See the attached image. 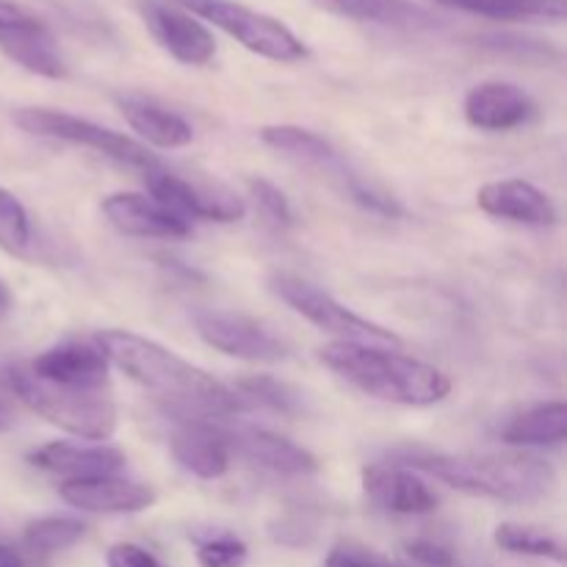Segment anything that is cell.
Masks as SVG:
<instances>
[{"label":"cell","instance_id":"30","mask_svg":"<svg viewBox=\"0 0 567 567\" xmlns=\"http://www.w3.org/2000/svg\"><path fill=\"white\" fill-rule=\"evenodd\" d=\"M249 559V548L241 537L230 532H216V535L197 540V565L199 567H244Z\"/></svg>","mask_w":567,"mask_h":567},{"label":"cell","instance_id":"34","mask_svg":"<svg viewBox=\"0 0 567 567\" xmlns=\"http://www.w3.org/2000/svg\"><path fill=\"white\" fill-rule=\"evenodd\" d=\"M404 551H408V557L413 559V563L424 567H454L452 551L432 540H410L408 546H404Z\"/></svg>","mask_w":567,"mask_h":567},{"label":"cell","instance_id":"38","mask_svg":"<svg viewBox=\"0 0 567 567\" xmlns=\"http://www.w3.org/2000/svg\"><path fill=\"white\" fill-rule=\"evenodd\" d=\"M11 426H14V413L0 402V432H9Z\"/></svg>","mask_w":567,"mask_h":567},{"label":"cell","instance_id":"11","mask_svg":"<svg viewBox=\"0 0 567 567\" xmlns=\"http://www.w3.org/2000/svg\"><path fill=\"white\" fill-rule=\"evenodd\" d=\"M109 358L97 343L64 341L44 349L28 363L33 377L72 391H103L109 385Z\"/></svg>","mask_w":567,"mask_h":567},{"label":"cell","instance_id":"25","mask_svg":"<svg viewBox=\"0 0 567 567\" xmlns=\"http://www.w3.org/2000/svg\"><path fill=\"white\" fill-rule=\"evenodd\" d=\"M567 435V404L546 402L524 410L504 426L502 437L509 446H559Z\"/></svg>","mask_w":567,"mask_h":567},{"label":"cell","instance_id":"1","mask_svg":"<svg viewBox=\"0 0 567 567\" xmlns=\"http://www.w3.org/2000/svg\"><path fill=\"white\" fill-rule=\"evenodd\" d=\"M109 363L125 371L136 385L177 421H216L249 410V402L208 371L197 369L172 349L127 330H103L94 338Z\"/></svg>","mask_w":567,"mask_h":567},{"label":"cell","instance_id":"22","mask_svg":"<svg viewBox=\"0 0 567 567\" xmlns=\"http://www.w3.org/2000/svg\"><path fill=\"white\" fill-rule=\"evenodd\" d=\"M0 50H3L14 64L33 72V75L53 78V81L66 75V64L64 59H61L53 33H50L48 25H44L42 20H37L33 14L28 17L25 22H20V25L0 31Z\"/></svg>","mask_w":567,"mask_h":567},{"label":"cell","instance_id":"36","mask_svg":"<svg viewBox=\"0 0 567 567\" xmlns=\"http://www.w3.org/2000/svg\"><path fill=\"white\" fill-rule=\"evenodd\" d=\"M0 567H25V559H22V554L17 548L0 543Z\"/></svg>","mask_w":567,"mask_h":567},{"label":"cell","instance_id":"18","mask_svg":"<svg viewBox=\"0 0 567 567\" xmlns=\"http://www.w3.org/2000/svg\"><path fill=\"white\" fill-rule=\"evenodd\" d=\"M476 205L496 219L518 221L532 227L557 225V205L546 192L526 181H496L485 183L476 192Z\"/></svg>","mask_w":567,"mask_h":567},{"label":"cell","instance_id":"15","mask_svg":"<svg viewBox=\"0 0 567 567\" xmlns=\"http://www.w3.org/2000/svg\"><path fill=\"white\" fill-rule=\"evenodd\" d=\"M33 468L48 474L64 476V482L97 480V476H116L125 468V452L105 443L81 446V443H44L28 454Z\"/></svg>","mask_w":567,"mask_h":567},{"label":"cell","instance_id":"12","mask_svg":"<svg viewBox=\"0 0 567 567\" xmlns=\"http://www.w3.org/2000/svg\"><path fill=\"white\" fill-rule=\"evenodd\" d=\"M61 498L70 507L92 515H133L144 513L158 502V493L142 482L120 480V476H97V480L64 482L59 487Z\"/></svg>","mask_w":567,"mask_h":567},{"label":"cell","instance_id":"24","mask_svg":"<svg viewBox=\"0 0 567 567\" xmlns=\"http://www.w3.org/2000/svg\"><path fill=\"white\" fill-rule=\"evenodd\" d=\"M426 3L502 22H546V25H559L567 17L565 0H426Z\"/></svg>","mask_w":567,"mask_h":567},{"label":"cell","instance_id":"27","mask_svg":"<svg viewBox=\"0 0 567 567\" xmlns=\"http://www.w3.org/2000/svg\"><path fill=\"white\" fill-rule=\"evenodd\" d=\"M496 546L502 551L515 554V557H537V559H551V563H565V546L559 537L548 535V532L535 529V526H520V524H502L496 526L493 535Z\"/></svg>","mask_w":567,"mask_h":567},{"label":"cell","instance_id":"5","mask_svg":"<svg viewBox=\"0 0 567 567\" xmlns=\"http://www.w3.org/2000/svg\"><path fill=\"white\" fill-rule=\"evenodd\" d=\"M177 6L194 14L197 20L210 22L214 28L225 31L244 48L252 50L255 55H264L280 64H293V61L308 59V48L302 39L280 22L277 17L255 11L238 0H175Z\"/></svg>","mask_w":567,"mask_h":567},{"label":"cell","instance_id":"8","mask_svg":"<svg viewBox=\"0 0 567 567\" xmlns=\"http://www.w3.org/2000/svg\"><path fill=\"white\" fill-rule=\"evenodd\" d=\"M150 194L155 203L169 208L181 219H203V221H238L247 214V205L241 197L225 186H210V183H194L164 166H153L144 172Z\"/></svg>","mask_w":567,"mask_h":567},{"label":"cell","instance_id":"20","mask_svg":"<svg viewBox=\"0 0 567 567\" xmlns=\"http://www.w3.org/2000/svg\"><path fill=\"white\" fill-rule=\"evenodd\" d=\"M310 3L327 14L393 28V31H432L441 25L430 9L413 0H310Z\"/></svg>","mask_w":567,"mask_h":567},{"label":"cell","instance_id":"16","mask_svg":"<svg viewBox=\"0 0 567 567\" xmlns=\"http://www.w3.org/2000/svg\"><path fill=\"white\" fill-rule=\"evenodd\" d=\"M172 454L188 474L199 480H221L230 471V437L210 421H181L172 435Z\"/></svg>","mask_w":567,"mask_h":567},{"label":"cell","instance_id":"14","mask_svg":"<svg viewBox=\"0 0 567 567\" xmlns=\"http://www.w3.org/2000/svg\"><path fill=\"white\" fill-rule=\"evenodd\" d=\"M363 491L371 504L393 515H430L437 507V496L430 485L396 463L365 465Z\"/></svg>","mask_w":567,"mask_h":567},{"label":"cell","instance_id":"9","mask_svg":"<svg viewBox=\"0 0 567 567\" xmlns=\"http://www.w3.org/2000/svg\"><path fill=\"white\" fill-rule=\"evenodd\" d=\"M199 338L216 352L247 363H282L288 358L286 341L275 336L258 319L230 310H197L192 316Z\"/></svg>","mask_w":567,"mask_h":567},{"label":"cell","instance_id":"26","mask_svg":"<svg viewBox=\"0 0 567 567\" xmlns=\"http://www.w3.org/2000/svg\"><path fill=\"white\" fill-rule=\"evenodd\" d=\"M83 535H86L83 520L64 518V515H48V518L31 520L25 526L22 543H25V548L33 557H50V554L66 551L75 543H81Z\"/></svg>","mask_w":567,"mask_h":567},{"label":"cell","instance_id":"28","mask_svg":"<svg viewBox=\"0 0 567 567\" xmlns=\"http://www.w3.org/2000/svg\"><path fill=\"white\" fill-rule=\"evenodd\" d=\"M238 393L249 404L258 402L282 415H297L302 410V396L275 377H247V380L238 382Z\"/></svg>","mask_w":567,"mask_h":567},{"label":"cell","instance_id":"37","mask_svg":"<svg viewBox=\"0 0 567 567\" xmlns=\"http://www.w3.org/2000/svg\"><path fill=\"white\" fill-rule=\"evenodd\" d=\"M9 310H11V293H9V288H6V282L0 280V321L9 316Z\"/></svg>","mask_w":567,"mask_h":567},{"label":"cell","instance_id":"4","mask_svg":"<svg viewBox=\"0 0 567 567\" xmlns=\"http://www.w3.org/2000/svg\"><path fill=\"white\" fill-rule=\"evenodd\" d=\"M9 388L31 413L42 415L59 430L83 441H109L116 430V404L103 391H72L50 385L31 374L28 365H11L6 371Z\"/></svg>","mask_w":567,"mask_h":567},{"label":"cell","instance_id":"17","mask_svg":"<svg viewBox=\"0 0 567 567\" xmlns=\"http://www.w3.org/2000/svg\"><path fill=\"white\" fill-rule=\"evenodd\" d=\"M535 100L515 83L487 81L465 94V120L480 131H513L535 116Z\"/></svg>","mask_w":567,"mask_h":567},{"label":"cell","instance_id":"32","mask_svg":"<svg viewBox=\"0 0 567 567\" xmlns=\"http://www.w3.org/2000/svg\"><path fill=\"white\" fill-rule=\"evenodd\" d=\"M324 567H396L388 557H382L374 548H365L360 543H338L327 554Z\"/></svg>","mask_w":567,"mask_h":567},{"label":"cell","instance_id":"10","mask_svg":"<svg viewBox=\"0 0 567 567\" xmlns=\"http://www.w3.org/2000/svg\"><path fill=\"white\" fill-rule=\"evenodd\" d=\"M144 25L155 37V42L188 66H205L216 55L214 33L205 28L203 20L188 14L175 0H138Z\"/></svg>","mask_w":567,"mask_h":567},{"label":"cell","instance_id":"19","mask_svg":"<svg viewBox=\"0 0 567 567\" xmlns=\"http://www.w3.org/2000/svg\"><path fill=\"white\" fill-rule=\"evenodd\" d=\"M227 437H230L233 452L277 476H310L319 471V460L308 449L297 446L293 441L275 435V432L247 426V430L227 432Z\"/></svg>","mask_w":567,"mask_h":567},{"label":"cell","instance_id":"3","mask_svg":"<svg viewBox=\"0 0 567 567\" xmlns=\"http://www.w3.org/2000/svg\"><path fill=\"white\" fill-rule=\"evenodd\" d=\"M321 363L341 380L380 402L432 408L452 393V380L435 365L382 347L332 341L319 352Z\"/></svg>","mask_w":567,"mask_h":567},{"label":"cell","instance_id":"2","mask_svg":"<svg viewBox=\"0 0 567 567\" xmlns=\"http://www.w3.org/2000/svg\"><path fill=\"white\" fill-rule=\"evenodd\" d=\"M393 457L396 465L424 471L454 491L496 502H537L557 485L551 465L535 454H449L432 449H399Z\"/></svg>","mask_w":567,"mask_h":567},{"label":"cell","instance_id":"29","mask_svg":"<svg viewBox=\"0 0 567 567\" xmlns=\"http://www.w3.org/2000/svg\"><path fill=\"white\" fill-rule=\"evenodd\" d=\"M31 244V221L28 210L11 192L0 188V249L9 255H22Z\"/></svg>","mask_w":567,"mask_h":567},{"label":"cell","instance_id":"7","mask_svg":"<svg viewBox=\"0 0 567 567\" xmlns=\"http://www.w3.org/2000/svg\"><path fill=\"white\" fill-rule=\"evenodd\" d=\"M11 120H14V125L20 127V131L31 133V136L59 138V142L89 147L94 150V153L105 155V158L116 161V164L133 166V169L147 172L161 164V161L155 158L144 144H138L136 138L97 125V122L92 120H83V116L64 114V111L53 109H20L11 114Z\"/></svg>","mask_w":567,"mask_h":567},{"label":"cell","instance_id":"35","mask_svg":"<svg viewBox=\"0 0 567 567\" xmlns=\"http://www.w3.org/2000/svg\"><path fill=\"white\" fill-rule=\"evenodd\" d=\"M28 17H31V11L17 6L14 0H0V31L20 25V22H25Z\"/></svg>","mask_w":567,"mask_h":567},{"label":"cell","instance_id":"33","mask_svg":"<svg viewBox=\"0 0 567 567\" xmlns=\"http://www.w3.org/2000/svg\"><path fill=\"white\" fill-rule=\"evenodd\" d=\"M109 567H161L158 559L147 551V548L136 546V543H116L105 554Z\"/></svg>","mask_w":567,"mask_h":567},{"label":"cell","instance_id":"13","mask_svg":"<svg viewBox=\"0 0 567 567\" xmlns=\"http://www.w3.org/2000/svg\"><path fill=\"white\" fill-rule=\"evenodd\" d=\"M103 214L122 236L133 238H188L192 236V225L155 203L153 197L133 192H116L103 199Z\"/></svg>","mask_w":567,"mask_h":567},{"label":"cell","instance_id":"23","mask_svg":"<svg viewBox=\"0 0 567 567\" xmlns=\"http://www.w3.org/2000/svg\"><path fill=\"white\" fill-rule=\"evenodd\" d=\"M116 105H120L127 125L138 136L147 138L150 144H155V147L177 150L192 144L194 127L181 114L169 111L166 105L155 103L153 97H144V94H120Z\"/></svg>","mask_w":567,"mask_h":567},{"label":"cell","instance_id":"31","mask_svg":"<svg viewBox=\"0 0 567 567\" xmlns=\"http://www.w3.org/2000/svg\"><path fill=\"white\" fill-rule=\"evenodd\" d=\"M247 186H249V194L255 197V203L260 205V210H264L275 225H291L293 221L291 203H288V197L275 186V183L266 181V177H249Z\"/></svg>","mask_w":567,"mask_h":567},{"label":"cell","instance_id":"6","mask_svg":"<svg viewBox=\"0 0 567 567\" xmlns=\"http://www.w3.org/2000/svg\"><path fill=\"white\" fill-rule=\"evenodd\" d=\"M269 288L288 308L297 310L302 319H308L319 330L336 336L338 341L369 343V347H402V338L396 332L385 330V327L358 316L354 310L343 308L338 299H332L330 293L321 291L313 282L302 280V277L277 271V275L269 277Z\"/></svg>","mask_w":567,"mask_h":567},{"label":"cell","instance_id":"21","mask_svg":"<svg viewBox=\"0 0 567 567\" xmlns=\"http://www.w3.org/2000/svg\"><path fill=\"white\" fill-rule=\"evenodd\" d=\"M260 142L269 144V147L277 150V153L288 155V158H297L299 164L327 172L332 181H338V186L341 188H347V183L354 177V172L343 164L338 150L332 147L324 136L308 131V127L266 125L260 127Z\"/></svg>","mask_w":567,"mask_h":567}]
</instances>
